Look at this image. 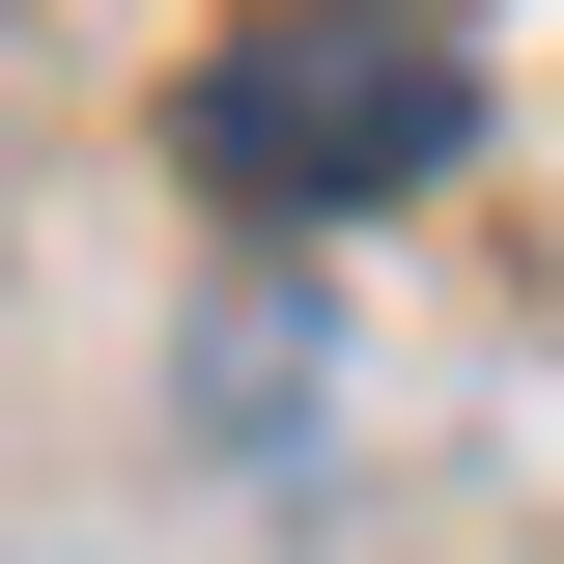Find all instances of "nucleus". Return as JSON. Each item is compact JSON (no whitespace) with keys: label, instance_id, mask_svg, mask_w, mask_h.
Segmentation results:
<instances>
[{"label":"nucleus","instance_id":"nucleus-1","mask_svg":"<svg viewBox=\"0 0 564 564\" xmlns=\"http://www.w3.org/2000/svg\"><path fill=\"white\" fill-rule=\"evenodd\" d=\"M170 141H198L226 226H367V198H423V170L480 141V85H452L423 0H254V29L198 57V113H170Z\"/></svg>","mask_w":564,"mask_h":564}]
</instances>
